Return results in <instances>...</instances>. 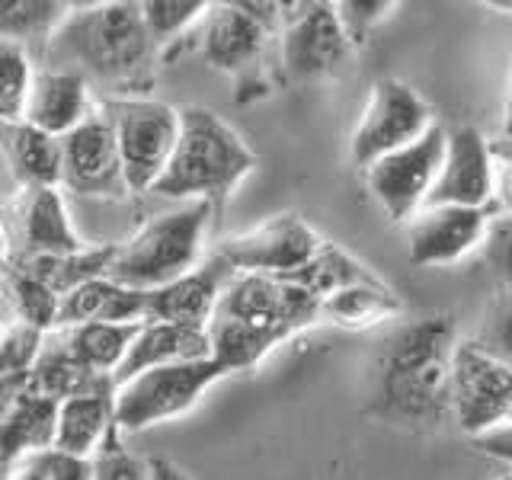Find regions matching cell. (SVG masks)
Listing matches in <instances>:
<instances>
[{"instance_id": "obj_35", "label": "cell", "mask_w": 512, "mask_h": 480, "mask_svg": "<svg viewBox=\"0 0 512 480\" xmlns=\"http://www.w3.org/2000/svg\"><path fill=\"white\" fill-rule=\"evenodd\" d=\"M474 343L512 368V292H500L490 301L474 333Z\"/></svg>"}, {"instance_id": "obj_20", "label": "cell", "mask_w": 512, "mask_h": 480, "mask_svg": "<svg viewBox=\"0 0 512 480\" xmlns=\"http://www.w3.org/2000/svg\"><path fill=\"white\" fill-rule=\"evenodd\" d=\"M202 359H212L208 330L164 324V320H144L132 352H128V359L116 372V388L125 384L128 378L148 372V368H167V365L202 362Z\"/></svg>"}, {"instance_id": "obj_2", "label": "cell", "mask_w": 512, "mask_h": 480, "mask_svg": "<svg viewBox=\"0 0 512 480\" xmlns=\"http://www.w3.org/2000/svg\"><path fill=\"white\" fill-rule=\"evenodd\" d=\"M452 317H423L400 330L378 368V413L413 429H439L452 416Z\"/></svg>"}, {"instance_id": "obj_26", "label": "cell", "mask_w": 512, "mask_h": 480, "mask_svg": "<svg viewBox=\"0 0 512 480\" xmlns=\"http://www.w3.org/2000/svg\"><path fill=\"white\" fill-rule=\"evenodd\" d=\"M141 327L144 324H77L61 327L58 336L87 368L116 378V372L138 340Z\"/></svg>"}, {"instance_id": "obj_5", "label": "cell", "mask_w": 512, "mask_h": 480, "mask_svg": "<svg viewBox=\"0 0 512 480\" xmlns=\"http://www.w3.org/2000/svg\"><path fill=\"white\" fill-rule=\"evenodd\" d=\"M100 109L116 132L132 196L154 192L160 176L170 167L176 141H180L183 112L164 100H154V96H125V100H106L103 96Z\"/></svg>"}, {"instance_id": "obj_34", "label": "cell", "mask_w": 512, "mask_h": 480, "mask_svg": "<svg viewBox=\"0 0 512 480\" xmlns=\"http://www.w3.org/2000/svg\"><path fill=\"white\" fill-rule=\"evenodd\" d=\"M4 480H96V461L48 448L4 471Z\"/></svg>"}, {"instance_id": "obj_38", "label": "cell", "mask_w": 512, "mask_h": 480, "mask_svg": "<svg viewBox=\"0 0 512 480\" xmlns=\"http://www.w3.org/2000/svg\"><path fill=\"white\" fill-rule=\"evenodd\" d=\"M471 442H474V448L480 455H487L493 461H503L506 468H512V423L496 426V429L484 432V436H477Z\"/></svg>"}, {"instance_id": "obj_31", "label": "cell", "mask_w": 512, "mask_h": 480, "mask_svg": "<svg viewBox=\"0 0 512 480\" xmlns=\"http://www.w3.org/2000/svg\"><path fill=\"white\" fill-rule=\"evenodd\" d=\"M208 7L212 4H202V0H144V26L160 48V58H173L183 48L180 42L196 36Z\"/></svg>"}, {"instance_id": "obj_22", "label": "cell", "mask_w": 512, "mask_h": 480, "mask_svg": "<svg viewBox=\"0 0 512 480\" xmlns=\"http://www.w3.org/2000/svg\"><path fill=\"white\" fill-rule=\"evenodd\" d=\"M148 320V292H135L112 279H96L61 298V327L77 324H144Z\"/></svg>"}, {"instance_id": "obj_21", "label": "cell", "mask_w": 512, "mask_h": 480, "mask_svg": "<svg viewBox=\"0 0 512 480\" xmlns=\"http://www.w3.org/2000/svg\"><path fill=\"white\" fill-rule=\"evenodd\" d=\"M0 144L20 189H61V138L29 122H4Z\"/></svg>"}, {"instance_id": "obj_4", "label": "cell", "mask_w": 512, "mask_h": 480, "mask_svg": "<svg viewBox=\"0 0 512 480\" xmlns=\"http://www.w3.org/2000/svg\"><path fill=\"white\" fill-rule=\"evenodd\" d=\"M218 208L212 202H183L180 208L144 221L119 244L109 279L135 292H157L202 266L208 224Z\"/></svg>"}, {"instance_id": "obj_29", "label": "cell", "mask_w": 512, "mask_h": 480, "mask_svg": "<svg viewBox=\"0 0 512 480\" xmlns=\"http://www.w3.org/2000/svg\"><path fill=\"white\" fill-rule=\"evenodd\" d=\"M400 311H404V301H400L394 288L384 282L346 288V292L324 301V320H333L336 327H346V330L375 327Z\"/></svg>"}, {"instance_id": "obj_6", "label": "cell", "mask_w": 512, "mask_h": 480, "mask_svg": "<svg viewBox=\"0 0 512 480\" xmlns=\"http://www.w3.org/2000/svg\"><path fill=\"white\" fill-rule=\"evenodd\" d=\"M231 372L215 359L148 368L116 388V429L122 436L176 420L199 404L202 394Z\"/></svg>"}, {"instance_id": "obj_19", "label": "cell", "mask_w": 512, "mask_h": 480, "mask_svg": "<svg viewBox=\"0 0 512 480\" xmlns=\"http://www.w3.org/2000/svg\"><path fill=\"white\" fill-rule=\"evenodd\" d=\"M61 400L36 391H23L4 400L0 413V461L4 471L16 468L23 458L55 448Z\"/></svg>"}, {"instance_id": "obj_9", "label": "cell", "mask_w": 512, "mask_h": 480, "mask_svg": "<svg viewBox=\"0 0 512 480\" xmlns=\"http://www.w3.org/2000/svg\"><path fill=\"white\" fill-rule=\"evenodd\" d=\"M445 138V128L432 125L420 141H413L407 148L381 157L368 170H362L372 199L394 224H407L416 212H423L429 205L432 186H436L442 170Z\"/></svg>"}, {"instance_id": "obj_13", "label": "cell", "mask_w": 512, "mask_h": 480, "mask_svg": "<svg viewBox=\"0 0 512 480\" xmlns=\"http://www.w3.org/2000/svg\"><path fill=\"white\" fill-rule=\"evenodd\" d=\"M269 36H276V32L247 7V0H240V4L208 7L192 42H196L202 58L215 71L231 74L237 80V87H250L263 64ZM256 87H269V84L256 80Z\"/></svg>"}, {"instance_id": "obj_3", "label": "cell", "mask_w": 512, "mask_h": 480, "mask_svg": "<svg viewBox=\"0 0 512 480\" xmlns=\"http://www.w3.org/2000/svg\"><path fill=\"white\" fill-rule=\"evenodd\" d=\"M180 141L154 196L173 202H212L221 208L256 170V154L234 125L205 106H186Z\"/></svg>"}, {"instance_id": "obj_27", "label": "cell", "mask_w": 512, "mask_h": 480, "mask_svg": "<svg viewBox=\"0 0 512 480\" xmlns=\"http://www.w3.org/2000/svg\"><path fill=\"white\" fill-rule=\"evenodd\" d=\"M285 282H295V285L304 288V292H311L314 298L327 301L333 295L346 292V288L372 285V282H381V279L359 260V256H352L349 250L324 240V247H320L298 272H292Z\"/></svg>"}, {"instance_id": "obj_10", "label": "cell", "mask_w": 512, "mask_h": 480, "mask_svg": "<svg viewBox=\"0 0 512 480\" xmlns=\"http://www.w3.org/2000/svg\"><path fill=\"white\" fill-rule=\"evenodd\" d=\"M452 416L471 439L512 420V368L474 340H464L455 349Z\"/></svg>"}, {"instance_id": "obj_37", "label": "cell", "mask_w": 512, "mask_h": 480, "mask_svg": "<svg viewBox=\"0 0 512 480\" xmlns=\"http://www.w3.org/2000/svg\"><path fill=\"white\" fill-rule=\"evenodd\" d=\"M394 10L397 4H391V0H343V4H336V13H340V23L346 29L352 48H362L368 36H372Z\"/></svg>"}, {"instance_id": "obj_41", "label": "cell", "mask_w": 512, "mask_h": 480, "mask_svg": "<svg viewBox=\"0 0 512 480\" xmlns=\"http://www.w3.org/2000/svg\"><path fill=\"white\" fill-rule=\"evenodd\" d=\"M493 154L496 160H512V138H493Z\"/></svg>"}, {"instance_id": "obj_33", "label": "cell", "mask_w": 512, "mask_h": 480, "mask_svg": "<svg viewBox=\"0 0 512 480\" xmlns=\"http://www.w3.org/2000/svg\"><path fill=\"white\" fill-rule=\"evenodd\" d=\"M36 74L39 71H32L29 48L0 39V119L4 122H23Z\"/></svg>"}, {"instance_id": "obj_11", "label": "cell", "mask_w": 512, "mask_h": 480, "mask_svg": "<svg viewBox=\"0 0 512 480\" xmlns=\"http://www.w3.org/2000/svg\"><path fill=\"white\" fill-rule=\"evenodd\" d=\"M320 247H324V237L308 221L298 218L295 212H279L260 224H253L247 231L224 237L215 247V253H221L234 266V272L288 279Z\"/></svg>"}, {"instance_id": "obj_44", "label": "cell", "mask_w": 512, "mask_h": 480, "mask_svg": "<svg viewBox=\"0 0 512 480\" xmlns=\"http://www.w3.org/2000/svg\"><path fill=\"white\" fill-rule=\"evenodd\" d=\"M493 480H512V468H506V471H503V474H496V477H493Z\"/></svg>"}, {"instance_id": "obj_43", "label": "cell", "mask_w": 512, "mask_h": 480, "mask_svg": "<svg viewBox=\"0 0 512 480\" xmlns=\"http://www.w3.org/2000/svg\"><path fill=\"white\" fill-rule=\"evenodd\" d=\"M503 138H512V119H503Z\"/></svg>"}, {"instance_id": "obj_40", "label": "cell", "mask_w": 512, "mask_h": 480, "mask_svg": "<svg viewBox=\"0 0 512 480\" xmlns=\"http://www.w3.org/2000/svg\"><path fill=\"white\" fill-rule=\"evenodd\" d=\"M151 471H154V480H192L186 471H180V468H176V464L167 461V458H154V461H151Z\"/></svg>"}, {"instance_id": "obj_36", "label": "cell", "mask_w": 512, "mask_h": 480, "mask_svg": "<svg viewBox=\"0 0 512 480\" xmlns=\"http://www.w3.org/2000/svg\"><path fill=\"white\" fill-rule=\"evenodd\" d=\"M480 256H484L493 279L500 282V292H512V215L493 212Z\"/></svg>"}, {"instance_id": "obj_25", "label": "cell", "mask_w": 512, "mask_h": 480, "mask_svg": "<svg viewBox=\"0 0 512 480\" xmlns=\"http://www.w3.org/2000/svg\"><path fill=\"white\" fill-rule=\"evenodd\" d=\"M116 250L119 244H106V247H87L71 256H26V260H4V263L23 269L26 276L39 279L55 295L64 298L87 282L109 279V266L116 260Z\"/></svg>"}, {"instance_id": "obj_32", "label": "cell", "mask_w": 512, "mask_h": 480, "mask_svg": "<svg viewBox=\"0 0 512 480\" xmlns=\"http://www.w3.org/2000/svg\"><path fill=\"white\" fill-rule=\"evenodd\" d=\"M45 336L48 333L26 327L20 320H7L4 343H0V388H4V400L26 391L32 368L42 356Z\"/></svg>"}, {"instance_id": "obj_18", "label": "cell", "mask_w": 512, "mask_h": 480, "mask_svg": "<svg viewBox=\"0 0 512 480\" xmlns=\"http://www.w3.org/2000/svg\"><path fill=\"white\" fill-rule=\"evenodd\" d=\"M100 103H93L90 80L68 68H45L36 74V84L23 109V122L42 128V132L64 138L84 125Z\"/></svg>"}, {"instance_id": "obj_15", "label": "cell", "mask_w": 512, "mask_h": 480, "mask_svg": "<svg viewBox=\"0 0 512 480\" xmlns=\"http://www.w3.org/2000/svg\"><path fill=\"white\" fill-rule=\"evenodd\" d=\"M496 167L493 141L474 125H458L445 138V157L439 180L432 186L429 205H464L490 208L496 202Z\"/></svg>"}, {"instance_id": "obj_1", "label": "cell", "mask_w": 512, "mask_h": 480, "mask_svg": "<svg viewBox=\"0 0 512 480\" xmlns=\"http://www.w3.org/2000/svg\"><path fill=\"white\" fill-rule=\"evenodd\" d=\"M48 55L61 68L84 74L109 90L106 100L151 96L157 84V58L141 4L109 0V4L74 7L58 36L48 42Z\"/></svg>"}, {"instance_id": "obj_16", "label": "cell", "mask_w": 512, "mask_h": 480, "mask_svg": "<svg viewBox=\"0 0 512 480\" xmlns=\"http://www.w3.org/2000/svg\"><path fill=\"white\" fill-rule=\"evenodd\" d=\"M490 208L426 205L407 221V256L413 266H448L484 247Z\"/></svg>"}, {"instance_id": "obj_8", "label": "cell", "mask_w": 512, "mask_h": 480, "mask_svg": "<svg viewBox=\"0 0 512 480\" xmlns=\"http://www.w3.org/2000/svg\"><path fill=\"white\" fill-rule=\"evenodd\" d=\"M352 42L340 23L336 4L308 0L285 4L279 29V74L288 84H308L336 74L346 64Z\"/></svg>"}, {"instance_id": "obj_17", "label": "cell", "mask_w": 512, "mask_h": 480, "mask_svg": "<svg viewBox=\"0 0 512 480\" xmlns=\"http://www.w3.org/2000/svg\"><path fill=\"white\" fill-rule=\"evenodd\" d=\"M231 279H234V266L212 250L208 260L199 269H192L189 276L157 288V292H148V320L208 330Z\"/></svg>"}, {"instance_id": "obj_23", "label": "cell", "mask_w": 512, "mask_h": 480, "mask_svg": "<svg viewBox=\"0 0 512 480\" xmlns=\"http://www.w3.org/2000/svg\"><path fill=\"white\" fill-rule=\"evenodd\" d=\"M116 436H119V429H116V391L61 400L58 439H55L58 452L96 461L103 448Z\"/></svg>"}, {"instance_id": "obj_39", "label": "cell", "mask_w": 512, "mask_h": 480, "mask_svg": "<svg viewBox=\"0 0 512 480\" xmlns=\"http://www.w3.org/2000/svg\"><path fill=\"white\" fill-rule=\"evenodd\" d=\"M496 205L500 212L512 215V160H500L496 167Z\"/></svg>"}, {"instance_id": "obj_30", "label": "cell", "mask_w": 512, "mask_h": 480, "mask_svg": "<svg viewBox=\"0 0 512 480\" xmlns=\"http://www.w3.org/2000/svg\"><path fill=\"white\" fill-rule=\"evenodd\" d=\"M4 298H7V320H20L26 327L42 333L58 330L61 320V295L42 285L39 279L26 276L23 269L4 263Z\"/></svg>"}, {"instance_id": "obj_14", "label": "cell", "mask_w": 512, "mask_h": 480, "mask_svg": "<svg viewBox=\"0 0 512 480\" xmlns=\"http://www.w3.org/2000/svg\"><path fill=\"white\" fill-rule=\"evenodd\" d=\"M7 260L71 256L90 244L77 234L61 189H20L7 215Z\"/></svg>"}, {"instance_id": "obj_28", "label": "cell", "mask_w": 512, "mask_h": 480, "mask_svg": "<svg viewBox=\"0 0 512 480\" xmlns=\"http://www.w3.org/2000/svg\"><path fill=\"white\" fill-rule=\"evenodd\" d=\"M71 13L74 7L61 4V0H4L0 4V39L23 48L48 45Z\"/></svg>"}, {"instance_id": "obj_7", "label": "cell", "mask_w": 512, "mask_h": 480, "mask_svg": "<svg viewBox=\"0 0 512 480\" xmlns=\"http://www.w3.org/2000/svg\"><path fill=\"white\" fill-rule=\"evenodd\" d=\"M432 125L436 122H432L429 103L413 87L394 77L375 80L349 138L352 164L368 170L375 160L420 141Z\"/></svg>"}, {"instance_id": "obj_45", "label": "cell", "mask_w": 512, "mask_h": 480, "mask_svg": "<svg viewBox=\"0 0 512 480\" xmlns=\"http://www.w3.org/2000/svg\"><path fill=\"white\" fill-rule=\"evenodd\" d=\"M509 423H512V420H509Z\"/></svg>"}, {"instance_id": "obj_12", "label": "cell", "mask_w": 512, "mask_h": 480, "mask_svg": "<svg viewBox=\"0 0 512 480\" xmlns=\"http://www.w3.org/2000/svg\"><path fill=\"white\" fill-rule=\"evenodd\" d=\"M61 189L84 199L119 202L132 196L125 180L119 141L103 109L61 138Z\"/></svg>"}, {"instance_id": "obj_42", "label": "cell", "mask_w": 512, "mask_h": 480, "mask_svg": "<svg viewBox=\"0 0 512 480\" xmlns=\"http://www.w3.org/2000/svg\"><path fill=\"white\" fill-rule=\"evenodd\" d=\"M506 119H512V74H509V87H506Z\"/></svg>"}, {"instance_id": "obj_24", "label": "cell", "mask_w": 512, "mask_h": 480, "mask_svg": "<svg viewBox=\"0 0 512 480\" xmlns=\"http://www.w3.org/2000/svg\"><path fill=\"white\" fill-rule=\"evenodd\" d=\"M26 391H36L55 400H71V397H84V394H112L116 391V378L100 375L80 362L74 352L64 346L58 330L45 336L42 356L29 375Z\"/></svg>"}]
</instances>
